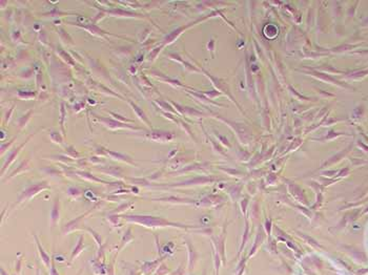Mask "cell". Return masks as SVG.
Wrapping results in <instances>:
<instances>
[{"label":"cell","instance_id":"obj_18","mask_svg":"<svg viewBox=\"0 0 368 275\" xmlns=\"http://www.w3.org/2000/svg\"><path fill=\"white\" fill-rule=\"evenodd\" d=\"M60 126H61V128H62V130H63V132H64V129H63V122H64V115H65V109H64V104H63V103H61V105H60Z\"/></svg>","mask_w":368,"mask_h":275},{"label":"cell","instance_id":"obj_3","mask_svg":"<svg viewBox=\"0 0 368 275\" xmlns=\"http://www.w3.org/2000/svg\"><path fill=\"white\" fill-rule=\"evenodd\" d=\"M95 118H96L97 120L99 121L100 123H102L104 126L108 127L111 129H133V130H144L143 128L141 127H137V126H134V125H128V124H125L123 122H120V121H116V120H113V119H109V118H103V117H99V115H94Z\"/></svg>","mask_w":368,"mask_h":275},{"label":"cell","instance_id":"obj_8","mask_svg":"<svg viewBox=\"0 0 368 275\" xmlns=\"http://www.w3.org/2000/svg\"><path fill=\"white\" fill-rule=\"evenodd\" d=\"M32 137H33V135H29V138H27V140H25V141H24V142H23V144H21V145H20V146H18V147H17V148H16V149H15V150H14V151H13V152H12V153H11V154H10V155H9V158H7V162H5V163H4V165H3V167H2V170H1V174H2V175H3V174H4V171H5V169H7V167H9V166H10V165H11V164H12V163H13V161H14V160H15V159H16V157H17V154H18V153H19V152H20V150H21V149H22V148H23V147H24V146H25V145H27V142H29V139H31V138H32Z\"/></svg>","mask_w":368,"mask_h":275},{"label":"cell","instance_id":"obj_22","mask_svg":"<svg viewBox=\"0 0 368 275\" xmlns=\"http://www.w3.org/2000/svg\"><path fill=\"white\" fill-rule=\"evenodd\" d=\"M59 49V53H60V55H62L63 57H64V58H63L64 60H65V59H66V61H67V62H69V63H72V64H74V62H73V61H72L71 57H69V56L67 55L66 53H64V51H61V49Z\"/></svg>","mask_w":368,"mask_h":275},{"label":"cell","instance_id":"obj_23","mask_svg":"<svg viewBox=\"0 0 368 275\" xmlns=\"http://www.w3.org/2000/svg\"><path fill=\"white\" fill-rule=\"evenodd\" d=\"M16 273L18 275H21V260L20 258H18L17 262H16Z\"/></svg>","mask_w":368,"mask_h":275},{"label":"cell","instance_id":"obj_13","mask_svg":"<svg viewBox=\"0 0 368 275\" xmlns=\"http://www.w3.org/2000/svg\"><path fill=\"white\" fill-rule=\"evenodd\" d=\"M77 174H79L82 179L84 180H87V181H91V182H97V183H102V184H111L108 182H105L103 180H100L98 178H95L94 175L91 174L88 172H84V171H77Z\"/></svg>","mask_w":368,"mask_h":275},{"label":"cell","instance_id":"obj_25","mask_svg":"<svg viewBox=\"0 0 368 275\" xmlns=\"http://www.w3.org/2000/svg\"><path fill=\"white\" fill-rule=\"evenodd\" d=\"M109 113H111V115H114L115 118H117V119H119V120L124 121V122H128V123H132V122H133L132 120H128V119H126V118H121V115H116V113H115V112H109Z\"/></svg>","mask_w":368,"mask_h":275},{"label":"cell","instance_id":"obj_5","mask_svg":"<svg viewBox=\"0 0 368 275\" xmlns=\"http://www.w3.org/2000/svg\"><path fill=\"white\" fill-rule=\"evenodd\" d=\"M33 236H34V238H35L36 246H37V250H38V252H39V255H40L41 260H42V262L44 264V266L46 267L47 269H51V266H52V258H51V256H49V255L47 254L46 252H45L44 249H43V247L41 246L40 242H39L38 236H37L36 234H34Z\"/></svg>","mask_w":368,"mask_h":275},{"label":"cell","instance_id":"obj_11","mask_svg":"<svg viewBox=\"0 0 368 275\" xmlns=\"http://www.w3.org/2000/svg\"><path fill=\"white\" fill-rule=\"evenodd\" d=\"M128 103H130V105L132 106V108L134 109V111L136 112V115L139 117V119H141V120H142L143 122H144L146 125L150 126V122L148 121V119H147V117H146V115L144 113V111H143L142 109H141L140 107L138 106V105H136L134 102H132L131 100H128Z\"/></svg>","mask_w":368,"mask_h":275},{"label":"cell","instance_id":"obj_14","mask_svg":"<svg viewBox=\"0 0 368 275\" xmlns=\"http://www.w3.org/2000/svg\"><path fill=\"white\" fill-rule=\"evenodd\" d=\"M27 161H24V162L23 163H21V165L19 167H17V169H16L15 171H13V172L11 173V175H10V178H14V176H15V175H17L18 173H21V172H23V171H27V170H29V166H27ZM9 178V179H10Z\"/></svg>","mask_w":368,"mask_h":275},{"label":"cell","instance_id":"obj_7","mask_svg":"<svg viewBox=\"0 0 368 275\" xmlns=\"http://www.w3.org/2000/svg\"><path fill=\"white\" fill-rule=\"evenodd\" d=\"M59 218H60V202H59V198L56 196L55 201H54L53 208L51 211V224L52 227H54L55 225L58 224Z\"/></svg>","mask_w":368,"mask_h":275},{"label":"cell","instance_id":"obj_26","mask_svg":"<svg viewBox=\"0 0 368 275\" xmlns=\"http://www.w3.org/2000/svg\"><path fill=\"white\" fill-rule=\"evenodd\" d=\"M15 140H16V138H14L13 140H12V141H11V142H10V143H9V144H7V145H2V146H1V153H3V152H4L5 148H7V147H9V146H10V145H11V144H12V143H13V142H14V141H15Z\"/></svg>","mask_w":368,"mask_h":275},{"label":"cell","instance_id":"obj_2","mask_svg":"<svg viewBox=\"0 0 368 275\" xmlns=\"http://www.w3.org/2000/svg\"><path fill=\"white\" fill-rule=\"evenodd\" d=\"M49 185L47 184V182L45 181H42L40 183H36L34 185H31L29 186L27 188H25L22 192L20 193V195L18 196L17 199V204L16 205H19V204H22L24 202H27L29 200L33 199L36 194H38L40 191L42 190H45V189H49Z\"/></svg>","mask_w":368,"mask_h":275},{"label":"cell","instance_id":"obj_30","mask_svg":"<svg viewBox=\"0 0 368 275\" xmlns=\"http://www.w3.org/2000/svg\"><path fill=\"white\" fill-rule=\"evenodd\" d=\"M13 275H16V274H13Z\"/></svg>","mask_w":368,"mask_h":275},{"label":"cell","instance_id":"obj_19","mask_svg":"<svg viewBox=\"0 0 368 275\" xmlns=\"http://www.w3.org/2000/svg\"><path fill=\"white\" fill-rule=\"evenodd\" d=\"M51 139L56 143H62V137H61L60 133H58V132H52Z\"/></svg>","mask_w":368,"mask_h":275},{"label":"cell","instance_id":"obj_21","mask_svg":"<svg viewBox=\"0 0 368 275\" xmlns=\"http://www.w3.org/2000/svg\"><path fill=\"white\" fill-rule=\"evenodd\" d=\"M49 275H59V272L57 271L56 267H55V264H54V260H52V266H51V269H49Z\"/></svg>","mask_w":368,"mask_h":275},{"label":"cell","instance_id":"obj_12","mask_svg":"<svg viewBox=\"0 0 368 275\" xmlns=\"http://www.w3.org/2000/svg\"><path fill=\"white\" fill-rule=\"evenodd\" d=\"M100 171L107 173V174L112 175V176H116V178H121L122 176V170L120 168H118V167L109 166L107 168H101Z\"/></svg>","mask_w":368,"mask_h":275},{"label":"cell","instance_id":"obj_6","mask_svg":"<svg viewBox=\"0 0 368 275\" xmlns=\"http://www.w3.org/2000/svg\"><path fill=\"white\" fill-rule=\"evenodd\" d=\"M102 149L103 150H101V152L104 153V154L109 155V157L112 159H114V160L122 161V162H125V163H127V164H131V165H136L132 160H131L130 157H127V155L122 154V153H119V152H115V151H112V150H108V149L103 148V147H102Z\"/></svg>","mask_w":368,"mask_h":275},{"label":"cell","instance_id":"obj_27","mask_svg":"<svg viewBox=\"0 0 368 275\" xmlns=\"http://www.w3.org/2000/svg\"><path fill=\"white\" fill-rule=\"evenodd\" d=\"M1 275H9V274H7V273L5 272V271H4V269H3V268H1Z\"/></svg>","mask_w":368,"mask_h":275},{"label":"cell","instance_id":"obj_17","mask_svg":"<svg viewBox=\"0 0 368 275\" xmlns=\"http://www.w3.org/2000/svg\"><path fill=\"white\" fill-rule=\"evenodd\" d=\"M32 113H33V111H29V112H27V113H25V115H23L22 118H21L20 120H19V126H20V127H23L25 124H27V120H29V115H32Z\"/></svg>","mask_w":368,"mask_h":275},{"label":"cell","instance_id":"obj_10","mask_svg":"<svg viewBox=\"0 0 368 275\" xmlns=\"http://www.w3.org/2000/svg\"><path fill=\"white\" fill-rule=\"evenodd\" d=\"M148 139L155 141H165V140H170V135L168 132H162V131H150L148 135H146Z\"/></svg>","mask_w":368,"mask_h":275},{"label":"cell","instance_id":"obj_24","mask_svg":"<svg viewBox=\"0 0 368 275\" xmlns=\"http://www.w3.org/2000/svg\"><path fill=\"white\" fill-rule=\"evenodd\" d=\"M67 151H69V152L71 153L72 157H74V158H77V157H79V153L77 152L76 150H75V148H74V147L69 146V148H67Z\"/></svg>","mask_w":368,"mask_h":275},{"label":"cell","instance_id":"obj_29","mask_svg":"<svg viewBox=\"0 0 368 275\" xmlns=\"http://www.w3.org/2000/svg\"><path fill=\"white\" fill-rule=\"evenodd\" d=\"M81 272H82V270H80V271H79V273H78V274H77V275H80V273H81Z\"/></svg>","mask_w":368,"mask_h":275},{"label":"cell","instance_id":"obj_1","mask_svg":"<svg viewBox=\"0 0 368 275\" xmlns=\"http://www.w3.org/2000/svg\"><path fill=\"white\" fill-rule=\"evenodd\" d=\"M121 218L126 222L140 224L147 228H156V227H165V226H177L174 223L168 222L163 218L152 216V215H140V214H125Z\"/></svg>","mask_w":368,"mask_h":275},{"label":"cell","instance_id":"obj_28","mask_svg":"<svg viewBox=\"0 0 368 275\" xmlns=\"http://www.w3.org/2000/svg\"><path fill=\"white\" fill-rule=\"evenodd\" d=\"M36 275H40V269L39 268L36 269Z\"/></svg>","mask_w":368,"mask_h":275},{"label":"cell","instance_id":"obj_16","mask_svg":"<svg viewBox=\"0 0 368 275\" xmlns=\"http://www.w3.org/2000/svg\"><path fill=\"white\" fill-rule=\"evenodd\" d=\"M85 229H86V230L88 231V232L91 233V235H93V238H95V240H96V242H97V244H98L99 246H101V244H102V238H101V236H100V235H99L97 232H95V231L93 230V229H91V228H88V227H85Z\"/></svg>","mask_w":368,"mask_h":275},{"label":"cell","instance_id":"obj_4","mask_svg":"<svg viewBox=\"0 0 368 275\" xmlns=\"http://www.w3.org/2000/svg\"><path fill=\"white\" fill-rule=\"evenodd\" d=\"M89 212H91V210L87 211V212H85V213H83L82 215L78 216L77 218H75V220H73V221H71V222L67 223V224L62 228V233L67 234V233H69V232H73V231H76V230H78V229H80L81 228L80 227L81 226V221H82L83 218H84L85 215L88 214Z\"/></svg>","mask_w":368,"mask_h":275},{"label":"cell","instance_id":"obj_20","mask_svg":"<svg viewBox=\"0 0 368 275\" xmlns=\"http://www.w3.org/2000/svg\"><path fill=\"white\" fill-rule=\"evenodd\" d=\"M69 194L74 195V198H77V196L81 195V190H79L78 188H69Z\"/></svg>","mask_w":368,"mask_h":275},{"label":"cell","instance_id":"obj_9","mask_svg":"<svg viewBox=\"0 0 368 275\" xmlns=\"http://www.w3.org/2000/svg\"><path fill=\"white\" fill-rule=\"evenodd\" d=\"M84 248H85V245H84V236H83V235H81L80 238H79L78 243H77L76 247L74 248L73 252H72V254H71V260H69V262H73V260H75V258H76L81 252H82L83 249H84Z\"/></svg>","mask_w":368,"mask_h":275},{"label":"cell","instance_id":"obj_15","mask_svg":"<svg viewBox=\"0 0 368 275\" xmlns=\"http://www.w3.org/2000/svg\"><path fill=\"white\" fill-rule=\"evenodd\" d=\"M133 240H134V236H133V235L131 234V229H128V230H127V232L124 234V238H123L122 242H121V245H120V248H119V250H121V249H122L123 247L125 246V245L128 244L130 242H132Z\"/></svg>","mask_w":368,"mask_h":275}]
</instances>
